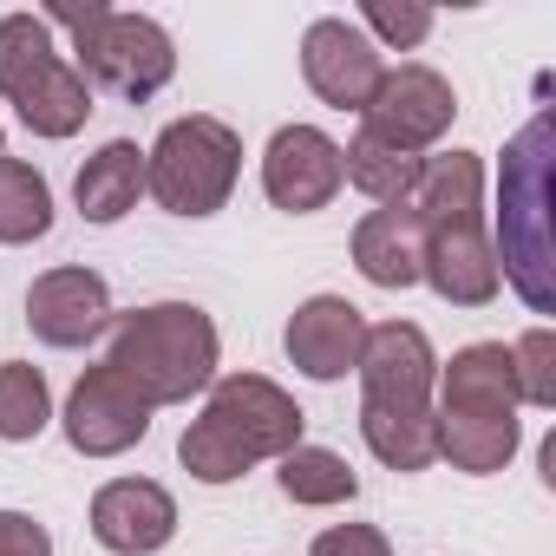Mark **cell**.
Masks as SVG:
<instances>
[{"label":"cell","mask_w":556,"mask_h":556,"mask_svg":"<svg viewBox=\"0 0 556 556\" xmlns=\"http://www.w3.org/2000/svg\"><path fill=\"white\" fill-rule=\"evenodd\" d=\"M361 432L380 465L393 471H426L439 458V419H432V341L413 321H380L367 328L361 348Z\"/></svg>","instance_id":"obj_1"},{"label":"cell","mask_w":556,"mask_h":556,"mask_svg":"<svg viewBox=\"0 0 556 556\" xmlns=\"http://www.w3.org/2000/svg\"><path fill=\"white\" fill-rule=\"evenodd\" d=\"M302 426H308V413L275 380L229 374V380L210 387L203 413L184 426L177 458H184V471L197 484H229V478H242L262 458H289L302 445Z\"/></svg>","instance_id":"obj_2"},{"label":"cell","mask_w":556,"mask_h":556,"mask_svg":"<svg viewBox=\"0 0 556 556\" xmlns=\"http://www.w3.org/2000/svg\"><path fill=\"white\" fill-rule=\"evenodd\" d=\"M216 321L190 302H151L112 321V348L105 367L157 413V406H184L190 393H203L216 380Z\"/></svg>","instance_id":"obj_3"},{"label":"cell","mask_w":556,"mask_h":556,"mask_svg":"<svg viewBox=\"0 0 556 556\" xmlns=\"http://www.w3.org/2000/svg\"><path fill=\"white\" fill-rule=\"evenodd\" d=\"M517 367H510V348L504 341H478V348H458L452 367H445V387H439V458H452L458 471L484 478V471H504L510 452H517Z\"/></svg>","instance_id":"obj_4"},{"label":"cell","mask_w":556,"mask_h":556,"mask_svg":"<svg viewBox=\"0 0 556 556\" xmlns=\"http://www.w3.org/2000/svg\"><path fill=\"white\" fill-rule=\"evenodd\" d=\"M47 27H66L73 34V53H79V79L86 86H105L112 99L125 105H144L151 92L170 86L177 73V47L157 21L144 14H118V8H99V0H60L53 14H40Z\"/></svg>","instance_id":"obj_5"},{"label":"cell","mask_w":556,"mask_h":556,"mask_svg":"<svg viewBox=\"0 0 556 556\" xmlns=\"http://www.w3.org/2000/svg\"><path fill=\"white\" fill-rule=\"evenodd\" d=\"M549 112H536L504 151V268L517 295L549 315L556 308V249H549Z\"/></svg>","instance_id":"obj_6"},{"label":"cell","mask_w":556,"mask_h":556,"mask_svg":"<svg viewBox=\"0 0 556 556\" xmlns=\"http://www.w3.org/2000/svg\"><path fill=\"white\" fill-rule=\"evenodd\" d=\"M0 99L21 112L34 138H73L92 118V86L53 47V27L40 14L0 21Z\"/></svg>","instance_id":"obj_7"},{"label":"cell","mask_w":556,"mask_h":556,"mask_svg":"<svg viewBox=\"0 0 556 556\" xmlns=\"http://www.w3.org/2000/svg\"><path fill=\"white\" fill-rule=\"evenodd\" d=\"M236 170H242V138L203 112L164 125L157 144L144 151V190L170 216H216L236 190Z\"/></svg>","instance_id":"obj_8"},{"label":"cell","mask_w":556,"mask_h":556,"mask_svg":"<svg viewBox=\"0 0 556 556\" xmlns=\"http://www.w3.org/2000/svg\"><path fill=\"white\" fill-rule=\"evenodd\" d=\"M361 118H367V125H361L367 138H380V144L419 157L426 144L445 138V125L458 118V99H452V86H445L432 66H400V73L380 79V92L367 99Z\"/></svg>","instance_id":"obj_9"},{"label":"cell","mask_w":556,"mask_h":556,"mask_svg":"<svg viewBox=\"0 0 556 556\" xmlns=\"http://www.w3.org/2000/svg\"><path fill=\"white\" fill-rule=\"evenodd\" d=\"M341 144L315 125H282L268 138L262 151V190L275 210H289V216H308V210H328L334 190H341Z\"/></svg>","instance_id":"obj_10"},{"label":"cell","mask_w":556,"mask_h":556,"mask_svg":"<svg viewBox=\"0 0 556 556\" xmlns=\"http://www.w3.org/2000/svg\"><path fill=\"white\" fill-rule=\"evenodd\" d=\"M302 73H308V86H315L321 105H334V112H367V99H374L380 79H387V60H380V47H374L354 21H315V27L302 34Z\"/></svg>","instance_id":"obj_11"},{"label":"cell","mask_w":556,"mask_h":556,"mask_svg":"<svg viewBox=\"0 0 556 556\" xmlns=\"http://www.w3.org/2000/svg\"><path fill=\"white\" fill-rule=\"evenodd\" d=\"M426 255H419V282H432L452 308H484L497 295V249L484 236V216H445L419 223Z\"/></svg>","instance_id":"obj_12"},{"label":"cell","mask_w":556,"mask_h":556,"mask_svg":"<svg viewBox=\"0 0 556 556\" xmlns=\"http://www.w3.org/2000/svg\"><path fill=\"white\" fill-rule=\"evenodd\" d=\"M144 432H151V406H144L105 361L86 367L79 387H73V400H66V439H73V452H86V458H118V452H131Z\"/></svg>","instance_id":"obj_13"},{"label":"cell","mask_w":556,"mask_h":556,"mask_svg":"<svg viewBox=\"0 0 556 556\" xmlns=\"http://www.w3.org/2000/svg\"><path fill=\"white\" fill-rule=\"evenodd\" d=\"M27 328L47 348H86L112 328V289L92 268H47L27 289Z\"/></svg>","instance_id":"obj_14"},{"label":"cell","mask_w":556,"mask_h":556,"mask_svg":"<svg viewBox=\"0 0 556 556\" xmlns=\"http://www.w3.org/2000/svg\"><path fill=\"white\" fill-rule=\"evenodd\" d=\"M92 536L112 556H151L177 536V497L151 478H112L92 497Z\"/></svg>","instance_id":"obj_15"},{"label":"cell","mask_w":556,"mask_h":556,"mask_svg":"<svg viewBox=\"0 0 556 556\" xmlns=\"http://www.w3.org/2000/svg\"><path fill=\"white\" fill-rule=\"evenodd\" d=\"M367 348V315L348 295H308L289 321V361L308 380H348Z\"/></svg>","instance_id":"obj_16"},{"label":"cell","mask_w":556,"mask_h":556,"mask_svg":"<svg viewBox=\"0 0 556 556\" xmlns=\"http://www.w3.org/2000/svg\"><path fill=\"white\" fill-rule=\"evenodd\" d=\"M419 255H426V236H419V216L406 203L361 216V229H354V268L367 275L374 289H413L419 282Z\"/></svg>","instance_id":"obj_17"},{"label":"cell","mask_w":556,"mask_h":556,"mask_svg":"<svg viewBox=\"0 0 556 556\" xmlns=\"http://www.w3.org/2000/svg\"><path fill=\"white\" fill-rule=\"evenodd\" d=\"M138 190H144V151L131 138H112L86 157L73 197H79V216L86 223H118L125 210H138Z\"/></svg>","instance_id":"obj_18"},{"label":"cell","mask_w":556,"mask_h":556,"mask_svg":"<svg viewBox=\"0 0 556 556\" xmlns=\"http://www.w3.org/2000/svg\"><path fill=\"white\" fill-rule=\"evenodd\" d=\"M341 177L348 184H361L380 210H400V203H413V184H419V157L413 151H393V144H380V138H354L348 151H341Z\"/></svg>","instance_id":"obj_19"},{"label":"cell","mask_w":556,"mask_h":556,"mask_svg":"<svg viewBox=\"0 0 556 556\" xmlns=\"http://www.w3.org/2000/svg\"><path fill=\"white\" fill-rule=\"evenodd\" d=\"M282 497L289 504H348L354 491H361V478H354V465L341 458V452H328V445H295L289 458H282Z\"/></svg>","instance_id":"obj_20"},{"label":"cell","mask_w":556,"mask_h":556,"mask_svg":"<svg viewBox=\"0 0 556 556\" xmlns=\"http://www.w3.org/2000/svg\"><path fill=\"white\" fill-rule=\"evenodd\" d=\"M53 229V190L34 164L0 157V242H40Z\"/></svg>","instance_id":"obj_21"},{"label":"cell","mask_w":556,"mask_h":556,"mask_svg":"<svg viewBox=\"0 0 556 556\" xmlns=\"http://www.w3.org/2000/svg\"><path fill=\"white\" fill-rule=\"evenodd\" d=\"M53 419V393H47V374L27 367V361H0V439L8 445H27L40 439Z\"/></svg>","instance_id":"obj_22"},{"label":"cell","mask_w":556,"mask_h":556,"mask_svg":"<svg viewBox=\"0 0 556 556\" xmlns=\"http://www.w3.org/2000/svg\"><path fill=\"white\" fill-rule=\"evenodd\" d=\"M510 367H517V400L523 406H556V334L549 328H530L510 348Z\"/></svg>","instance_id":"obj_23"},{"label":"cell","mask_w":556,"mask_h":556,"mask_svg":"<svg viewBox=\"0 0 556 556\" xmlns=\"http://www.w3.org/2000/svg\"><path fill=\"white\" fill-rule=\"evenodd\" d=\"M354 27H361L367 40L380 34L387 47H419V40L432 34V14H426V8H393V0H367Z\"/></svg>","instance_id":"obj_24"},{"label":"cell","mask_w":556,"mask_h":556,"mask_svg":"<svg viewBox=\"0 0 556 556\" xmlns=\"http://www.w3.org/2000/svg\"><path fill=\"white\" fill-rule=\"evenodd\" d=\"M308 556H393V543H387L374 523H334V530L315 536Z\"/></svg>","instance_id":"obj_25"},{"label":"cell","mask_w":556,"mask_h":556,"mask_svg":"<svg viewBox=\"0 0 556 556\" xmlns=\"http://www.w3.org/2000/svg\"><path fill=\"white\" fill-rule=\"evenodd\" d=\"M0 556H53L47 523H34L27 510H0Z\"/></svg>","instance_id":"obj_26"},{"label":"cell","mask_w":556,"mask_h":556,"mask_svg":"<svg viewBox=\"0 0 556 556\" xmlns=\"http://www.w3.org/2000/svg\"><path fill=\"white\" fill-rule=\"evenodd\" d=\"M0 157H8V131H0Z\"/></svg>","instance_id":"obj_27"}]
</instances>
